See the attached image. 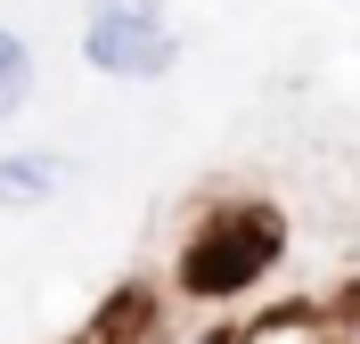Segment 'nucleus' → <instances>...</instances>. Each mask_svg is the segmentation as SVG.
<instances>
[{
	"mask_svg": "<svg viewBox=\"0 0 360 344\" xmlns=\"http://www.w3.org/2000/svg\"><path fill=\"white\" fill-rule=\"evenodd\" d=\"M278 254H287V229H278L270 205H221V213H205V222L188 229L172 279H180V295L221 303V295H246L254 279H270Z\"/></svg>",
	"mask_w": 360,
	"mask_h": 344,
	"instance_id": "nucleus-1",
	"label": "nucleus"
},
{
	"mask_svg": "<svg viewBox=\"0 0 360 344\" xmlns=\"http://www.w3.org/2000/svg\"><path fill=\"white\" fill-rule=\"evenodd\" d=\"M180 33L164 0H90L82 8V66L115 74V82H156L172 74Z\"/></svg>",
	"mask_w": 360,
	"mask_h": 344,
	"instance_id": "nucleus-2",
	"label": "nucleus"
},
{
	"mask_svg": "<svg viewBox=\"0 0 360 344\" xmlns=\"http://www.w3.org/2000/svg\"><path fill=\"white\" fill-rule=\"evenodd\" d=\"M66 189V156H0V205H49Z\"/></svg>",
	"mask_w": 360,
	"mask_h": 344,
	"instance_id": "nucleus-3",
	"label": "nucleus"
},
{
	"mask_svg": "<svg viewBox=\"0 0 360 344\" xmlns=\"http://www.w3.org/2000/svg\"><path fill=\"white\" fill-rule=\"evenodd\" d=\"M25 91H33V49H25L17 25H0V123L25 107Z\"/></svg>",
	"mask_w": 360,
	"mask_h": 344,
	"instance_id": "nucleus-4",
	"label": "nucleus"
},
{
	"mask_svg": "<svg viewBox=\"0 0 360 344\" xmlns=\"http://www.w3.org/2000/svg\"><path fill=\"white\" fill-rule=\"evenodd\" d=\"M197 344H238V336H197Z\"/></svg>",
	"mask_w": 360,
	"mask_h": 344,
	"instance_id": "nucleus-5",
	"label": "nucleus"
}]
</instances>
